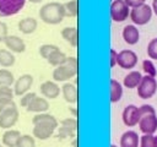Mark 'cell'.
<instances>
[{
    "label": "cell",
    "mask_w": 157,
    "mask_h": 147,
    "mask_svg": "<svg viewBox=\"0 0 157 147\" xmlns=\"http://www.w3.org/2000/svg\"><path fill=\"white\" fill-rule=\"evenodd\" d=\"M32 135L34 138H38L40 141H45L50 138L54 134V131L58 129L59 123L56 118L48 113H38L32 118Z\"/></svg>",
    "instance_id": "1"
},
{
    "label": "cell",
    "mask_w": 157,
    "mask_h": 147,
    "mask_svg": "<svg viewBox=\"0 0 157 147\" xmlns=\"http://www.w3.org/2000/svg\"><path fill=\"white\" fill-rule=\"evenodd\" d=\"M39 18L47 24H59L64 17V5L58 1H50L44 4L39 9Z\"/></svg>",
    "instance_id": "2"
},
{
    "label": "cell",
    "mask_w": 157,
    "mask_h": 147,
    "mask_svg": "<svg viewBox=\"0 0 157 147\" xmlns=\"http://www.w3.org/2000/svg\"><path fill=\"white\" fill-rule=\"evenodd\" d=\"M76 74H77V58L67 56L66 61L63 65L56 66L53 70L52 77L55 82H66L72 77H75Z\"/></svg>",
    "instance_id": "3"
},
{
    "label": "cell",
    "mask_w": 157,
    "mask_h": 147,
    "mask_svg": "<svg viewBox=\"0 0 157 147\" xmlns=\"http://www.w3.org/2000/svg\"><path fill=\"white\" fill-rule=\"evenodd\" d=\"M152 15H153L152 7L147 4H144L141 6L131 9L129 17L135 26H145L151 21Z\"/></svg>",
    "instance_id": "4"
},
{
    "label": "cell",
    "mask_w": 157,
    "mask_h": 147,
    "mask_svg": "<svg viewBox=\"0 0 157 147\" xmlns=\"http://www.w3.org/2000/svg\"><path fill=\"white\" fill-rule=\"evenodd\" d=\"M136 91H137V96L141 99L152 98L157 92V80H156V77L147 76V75L142 76Z\"/></svg>",
    "instance_id": "5"
},
{
    "label": "cell",
    "mask_w": 157,
    "mask_h": 147,
    "mask_svg": "<svg viewBox=\"0 0 157 147\" xmlns=\"http://www.w3.org/2000/svg\"><path fill=\"white\" fill-rule=\"evenodd\" d=\"M130 16V7L124 0H113L110 4V18L114 22H124Z\"/></svg>",
    "instance_id": "6"
},
{
    "label": "cell",
    "mask_w": 157,
    "mask_h": 147,
    "mask_svg": "<svg viewBox=\"0 0 157 147\" xmlns=\"http://www.w3.org/2000/svg\"><path fill=\"white\" fill-rule=\"evenodd\" d=\"M137 54L131 49H123L118 53L117 65L124 70H131L137 65Z\"/></svg>",
    "instance_id": "7"
},
{
    "label": "cell",
    "mask_w": 157,
    "mask_h": 147,
    "mask_svg": "<svg viewBox=\"0 0 157 147\" xmlns=\"http://www.w3.org/2000/svg\"><path fill=\"white\" fill-rule=\"evenodd\" d=\"M18 116H20V113L16 104L6 108L0 113V127L5 130L11 129L18 121Z\"/></svg>",
    "instance_id": "8"
},
{
    "label": "cell",
    "mask_w": 157,
    "mask_h": 147,
    "mask_svg": "<svg viewBox=\"0 0 157 147\" xmlns=\"http://www.w3.org/2000/svg\"><path fill=\"white\" fill-rule=\"evenodd\" d=\"M26 0H0V17L18 13L25 6Z\"/></svg>",
    "instance_id": "9"
},
{
    "label": "cell",
    "mask_w": 157,
    "mask_h": 147,
    "mask_svg": "<svg viewBox=\"0 0 157 147\" xmlns=\"http://www.w3.org/2000/svg\"><path fill=\"white\" fill-rule=\"evenodd\" d=\"M77 130V120L76 118H66L60 121V126H58V137L60 140L67 137H75Z\"/></svg>",
    "instance_id": "10"
},
{
    "label": "cell",
    "mask_w": 157,
    "mask_h": 147,
    "mask_svg": "<svg viewBox=\"0 0 157 147\" xmlns=\"http://www.w3.org/2000/svg\"><path fill=\"white\" fill-rule=\"evenodd\" d=\"M137 125L142 135H153L157 131V115L156 114L142 115Z\"/></svg>",
    "instance_id": "11"
},
{
    "label": "cell",
    "mask_w": 157,
    "mask_h": 147,
    "mask_svg": "<svg viewBox=\"0 0 157 147\" xmlns=\"http://www.w3.org/2000/svg\"><path fill=\"white\" fill-rule=\"evenodd\" d=\"M32 85H33V76L31 74L21 75L13 83V94L22 97L25 93L29 92Z\"/></svg>",
    "instance_id": "12"
},
{
    "label": "cell",
    "mask_w": 157,
    "mask_h": 147,
    "mask_svg": "<svg viewBox=\"0 0 157 147\" xmlns=\"http://www.w3.org/2000/svg\"><path fill=\"white\" fill-rule=\"evenodd\" d=\"M121 120L125 126L128 127H134L135 125L139 124L140 120V114H139V107L135 104H129L124 108L123 114H121Z\"/></svg>",
    "instance_id": "13"
},
{
    "label": "cell",
    "mask_w": 157,
    "mask_h": 147,
    "mask_svg": "<svg viewBox=\"0 0 157 147\" xmlns=\"http://www.w3.org/2000/svg\"><path fill=\"white\" fill-rule=\"evenodd\" d=\"M39 91L42 93V96L47 99H55L59 97V94L61 93V87H59V85L55 81H44L42 82Z\"/></svg>",
    "instance_id": "14"
},
{
    "label": "cell",
    "mask_w": 157,
    "mask_h": 147,
    "mask_svg": "<svg viewBox=\"0 0 157 147\" xmlns=\"http://www.w3.org/2000/svg\"><path fill=\"white\" fill-rule=\"evenodd\" d=\"M4 43L6 45V48L11 51V53H16V54H21L26 50V44L23 42V39L18 36H13V34H9L5 39Z\"/></svg>",
    "instance_id": "15"
},
{
    "label": "cell",
    "mask_w": 157,
    "mask_h": 147,
    "mask_svg": "<svg viewBox=\"0 0 157 147\" xmlns=\"http://www.w3.org/2000/svg\"><path fill=\"white\" fill-rule=\"evenodd\" d=\"M123 39L129 45H135L140 40V31L135 24H126L121 32Z\"/></svg>",
    "instance_id": "16"
},
{
    "label": "cell",
    "mask_w": 157,
    "mask_h": 147,
    "mask_svg": "<svg viewBox=\"0 0 157 147\" xmlns=\"http://www.w3.org/2000/svg\"><path fill=\"white\" fill-rule=\"evenodd\" d=\"M120 147H139L140 146V136L134 130H128L123 132L119 140Z\"/></svg>",
    "instance_id": "17"
},
{
    "label": "cell",
    "mask_w": 157,
    "mask_h": 147,
    "mask_svg": "<svg viewBox=\"0 0 157 147\" xmlns=\"http://www.w3.org/2000/svg\"><path fill=\"white\" fill-rule=\"evenodd\" d=\"M49 109V102L47 98L44 97H36L33 98V100L28 104V107L26 108L27 111H31V113H47V110Z\"/></svg>",
    "instance_id": "18"
},
{
    "label": "cell",
    "mask_w": 157,
    "mask_h": 147,
    "mask_svg": "<svg viewBox=\"0 0 157 147\" xmlns=\"http://www.w3.org/2000/svg\"><path fill=\"white\" fill-rule=\"evenodd\" d=\"M38 27V22L34 17H25L22 20L18 21L17 23V28L21 33L23 34H32L36 32Z\"/></svg>",
    "instance_id": "19"
},
{
    "label": "cell",
    "mask_w": 157,
    "mask_h": 147,
    "mask_svg": "<svg viewBox=\"0 0 157 147\" xmlns=\"http://www.w3.org/2000/svg\"><path fill=\"white\" fill-rule=\"evenodd\" d=\"M142 78V74L137 70H131L129 74L125 75L124 80H123V86L125 88L132 89V88H137L140 81Z\"/></svg>",
    "instance_id": "20"
},
{
    "label": "cell",
    "mask_w": 157,
    "mask_h": 147,
    "mask_svg": "<svg viewBox=\"0 0 157 147\" xmlns=\"http://www.w3.org/2000/svg\"><path fill=\"white\" fill-rule=\"evenodd\" d=\"M22 134L18 131V130H15V129H9L6 130L2 136H1V142L4 146L6 147H16L17 145V141L20 138Z\"/></svg>",
    "instance_id": "21"
},
{
    "label": "cell",
    "mask_w": 157,
    "mask_h": 147,
    "mask_svg": "<svg viewBox=\"0 0 157 147\" xmlns=\"http://www.w3.org/2000/svg\"><path fill=\"white\" fill-rule=\"evenodd\" d=\"M61 93H63L64 99L67 103L74 104L77 102V88L75 85H72L70 82H65L61 86Z\"/></svg>",
    "instance_id": "22"
},
{
    "label": "cell",
    "mask_w": 157,
    "mask_h": 147,
    "mask_svg": "<svg viewBox=\"0 0 157 147\" xmlns=\"http://www.w3.org/2000/svg\"><path fill=\"white\" fill-rule=\"evenodd\" d=\"M60 34L71 47L74 48L77 47V28L76 27H64Z\"/></svg>",
    "instance_id": "23"
},
{
    "label": "cell",
    "mask_w": 157,
    "mask_h": 147,
    "mask_svg": "<svg viewBox=\"0 0 157 147\" xmlns=\"http://www.w3.org/2000/svg\"><path fill=\"white\" fill-rule=\"evenodd\" d=\"M121 97H123V85L118 80L112 78L110 80V102L117 103L121 99Z\"/></svg>",
    "instance_id": "24"
},
{
    "label": "cell",
    "mask_w": 157,
    "mask_h": 147,
    "mask_svg": "<svg viewBox=\"0 0 157 147\" xmlns=\"http://www.w3.org/2000/svg\"><path fill=\"white\" fill-rule=\"evenodd\" d=\"M66 59H67L66 54H65L64 51H61L60 49H58V50H55L54 53H52V54L48 56L47 61H48V62H49L52 66L56 67V66L63 65V64L66 61Z\"/></svg>",
    "instance_id": "25"
},
{
    "label": "cell",
    "mask_w": 157,
    "mask_h": 147,
    "mask_svg": "<svg viewBox=\"0 0 157 147\" xmlns=\"http://www.w3.org/2000/svg\"><path fill=\"white\" fill-rule=\"evenodd\" d=\"M16 58L9 49H0V65L2 67H11L15 65Z\"/></svg>",
    "instance_id": "26"
},
{
    "label": "cell",
    "mask_w": 157,
    "mask_h": 147,
    "mask_svg": "<svg viewBox=\"0 0 157 147\" xmlns=\"http://www.w3.org/2000/svg\"><path fill=\"white\" fill-rule=\"evenodd\" d=\"M15 83L13 74L7 69H0V87H10Z\"/></svg>",
    "instance_id": "27"
},
{
    "label": "cell",
    "mask_w": 157,
    "mask_h": 147,
    "mask_svg": "<svg viewBox=\"0 0 157 147\" xmlns=\"http://www.w3.org/2000/svg\"><path fill=\"white\" fill-rule=\"evenodd\" d=\"M65 17H76L77 16V0H69L63 4Z\"/></svg>",
    "instance_id": "28"
},
{
    "label": "cell",
    "mask_w": 157,
    "mask_h": 147,
    "mask_svg": "<svg viewBox=\"0 0 157 147\" xmlns=\"http://www.w3.org/2000/svg\"><path fill=\"white\" fill-rule=\"evenodd\" d=\"M139 147H157V135H142Z\"/></svg>",
    "instance_id": "29"
},
{
    "label": "cell",
    "mask_w": 157,
    "mask_h": 147,
    "mask_svg": "<svg viewBox=\"0 0 157 147\" xmlns=\"http://www.w3.org/2000/svg\"><path fill=\"white\" fill-rule=\"evenodd\" d=\"M59 49V47L58 45H55V44H50V43H47V44H42L40 47H39V49H38V51H39V55L43 58V59H48V56L52 54V53H54L55 50H58Z\"/></svg>",
    "instance_id": "30"
},
{
    "label": "cell",
    "mask_w": 157,
    "mask_h": 147,
    "mask_svg": "<svg viewBox=\"0 0 157 147\" xmlns=\"http://www.w3.org/2000/svg\"><path fill=\"white\" fill-rule=\"evenodd\" d=\"M16 147H36V140L33 135H21Z\"/></svg>",
    "instance_id": "31"
},
{
    "label": "cell",
    "mask_w": 157,
    "mask_h": 147,
    "mask_svg": "<svg viewBox=\"0 0 157 147\" xmlns=\"http://www.w3.org/2000/svg\"><path fill=\"white\" fill-rule=\"evenodd\" d=\"M142 70L147 76H152V77L157 76V69L151 59H145L142 61Z\"/></svg>",
    "instance_id": "32"
},
{
    "label": "cell",
    "mask_w": 157,
    "mask_h": 147,
    "mask_svg": "<svg viewBox=\"0 0 157 147\" xmlns=\"http://www.w3.org/2000/svg\"><path fill=\"white\" fill-rule=\"evenodd\" d=\"M147 55L151 60H157V37L152 38L147 44Z\"/></svg>",
    "instance_id": "33"
},
{
    "label": "cell",
    "mask_w": 157,
    "mask_h": 147,
    "mask_svg": "<svg viewBox=\"0 0 157 147\" xmlns=\"http://www.w3.org/2000/svg\"><path fill=\"white\" fill-rule=\"evenodd\" d=\"M37 97V94L34 93V92H27V93H25L22 97H21V99H20V105L22 107V108H27L28 107V104L33 100V98H36Z\"/></svg>",
    "instance_id": "34"
},
{
    "label": "cell",
    "mask_w": 157,
    "mask_h": 147,
    "mask_svg": "<svg viewBox=\"0 0 157 147\" xmlns=\"http://www.w3.org/2000/svg\"><path fill=\"white\" fill-rule=\"evenodd\" d=\"M139 114H140V118L146 114H156V109L151 104H142L139 107Z\"/></svg>",
    "instance_id": "35"
},
{
    "label": "cell",
    "mask_w": 157,
    "mask_h": 147,
    "mask_svg": "<svg viewBox=\"0 0 157 147\" xmlns=\"http://www.w3.org/2000/svg\"><path fill=\"white\" fill-rule=\"evenodd\" d=\"M13 89L10 87H0V99L4 98H13Z\"/></svg>",
    "instance_id": "36"
},
{
    "label": "cell",
    "mask_w": 157,
    "mask_h": 147,
    "mask_svg": "<svg viewBox=\"0 0 157 147\" xmlns=\"http://www.w3.org/2000/svg\"><path fill=\"white\" fill-rule=\"evenodd\" d=\"M13 104H16L15 100H13V98H4V99H0V113L2 110H5L6 108L13 105Z\"/></svg>",
    "instance_id": "37"
},
{
    "label": "cell",
    "mask_w": 157,
    "mask_h": 147,
    "mask_svg": "<svg viewBox=\"0 0 157 147\" xmlns=\"http://www.w3.org/2000/svg\"><path fill=\"white\" fill-rule=\"evenodd\" d=\"M9 36V27L5 22L0 21V42H4V39Z\"/></svg>",
    "instance_id": "38"
},
{
    "label": "cell",
    "mask_w": 157,
    "mask_h": 147,
    "mask_svg": "<svg viewBox=\"0 0 157 147\" xmlns=\"http://www.w3.org/2000/svg\"><path fill=\"white\" fill-rule=\"evenodd\" d=\"M126 2V5L131 9L134 7H137V6H141L144 4H146V0H124Z\"/></svg>",
    "instance_id": "39"
},
{
    "label": "cell",
    "mask_w": 157,
    "mask_h": 147,
    "mask_svg": "<svg viewBox=\"0 0 157 147\" xmlns=\"http://www.w3.org/2000/svg\"><path fill=\"white\" fill-rule=\"evenodd\" d=\"M117 56L118 53L115 51V49H110V67H114L117 65Z\"/></svg>",
    "instance_id": "40"
},
{
    "label": "cell",
    "mask_w": 157,
    "mask_h": 147,
    "mask_svg": "<svg viewBox=\"0 0 157 147\" xmlns=\"http://www.w3.org/2000/svg\"><path fill=\"white\" fill-rule=\"evenodd\" d=\"M151 7H152L153 13L157 16V0H152V5H151Z\"/></svg>",
    "instance_id": "41"
},
{
    "label": "cell",
    "mask_w": 157,
    "mask_h": 147,
    "mask_svg": "<svg viewBox=\"0 0 157 147\" xmlns=\"http://www.w3.org/2000/svg\"><path fill=\"white\" fill-rule=\"evenodd\" d=\"M28 1H31V2H33V4H38V2H42L43 0H28Z\"/></svg>",
    "instance_id": "42"
},
{
    "label": "cell",
    "mask_w": 157,
    "mask_h": 147,
    "mask_svg": "<svg viewBox=\"0 0 157 147\" xmlns=\"http://www.w3.org/2000/svg\"><path fill=\"white\" fill-rule=\"evenodd\" d=\"M70 111H72V113L75 114V116L77 115V111H76V109H74V108H70Z\"/></svg>",
    "instance_id": "43"
},
{
    "label": "cell",
    "mask_w": 157,
    "mask_h": 147,
    "mask_svg": "<svg viewBox=\"0 0 157 147\" xmlns=\"http://www.w3.org/2000/svg\"><path fill=\"white\" fill-rule=\"evenodd\" d=\"M110 147H118L117 145H110Z\"/></svg>",
    "instance_id": "44"
},
{
    "label": "cell",
    "mask_w": 157,
    "mask_h": 147,
    "mask_svg": "<svg viewBox=\"0 0 157 147\" xmlns=\"http://www.w3.org/2000/svg\"><path fill=\"white\" fill-rule=\"evenodd\" d=\"M0 147H2V145H1V143H0Z\"/></svg>",
    "instance_id": "45"
}]
</instances>
